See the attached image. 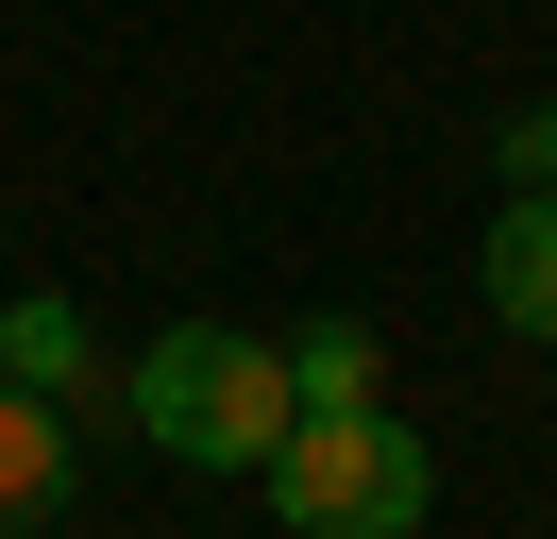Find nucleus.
Returning a JSON list of instances; mask_svg holds the SVG:
<instances>
[{"mask_svg":"<svg viewBox=\"0 0 557 539\" xmlns=\"http://www.w3.org/2000/svg\"><path fill=\"white\" fill-rule=\"evenodd\" d=\"M321 404H388L372 321H305V337H287V422H321Z\"/></svg>","mask_w":557,"mask_h":539,"instance_id":"nucleus-5","label":"nucleus"},{"mask_svg":"<svg viewBox=\"0 0 557 539\" xmlns=\"http://www.w3.org/2000/svg\"><path fill=\"white\" fill-rule=\"evenodd\" d=\"M136 422H152V455H186V472H253L287 438V337H237V321H170L136 354Z\"/></svg>","mask_w":557,"mask_h":539,"instance_id":"nucleus-2","label":"nucleus"},{"mask_svg":"<svg viewBox=\"0 0 557 539\" xmlns=\"http://www.w3.org/2000/svg\"><path fill=\"white\" fill-rule=\"evenodd\" d=\"M253 489H271L287 539H422L440 472H422V438L388 422V404H321V422H287L271 455H253Z\"/></svg>","mask_w":557,"mask_h":539,"instance_id":"nucleus-1","label":"nucleus"},{"mask_svg":"<svg viewBox=\"0 0 557 539\" xmlns=\"http://www.w3.org/2000/svg\"><path fill=\"white\" fill-rule=\"evenodd\" d=\"M69 455H85V404H51V388H0V539L69 523Z\"/></svg>","mask_w":557,"mask_h":539,"instance_id":"nucleus-3","label":"nucleus"},{"mask_svg":"<svg viewBox=\"0 0 557 539\" xmlns=\"http://www.w3.org/2000/svg\"><path fill=\"white\" fill-rule=\"evenodd\" d=\"M507 186H557V101H523V118H507Z\"/></svg>","mask_w":557,"mask_h":539,"instance_id":"nucleus-7","label":"nucleus"},{"mask_svg":"<svg viewBox=\"0 0 557 539\" xmlns=\"http://www.w3.org/2000/svg\"><path fill=\"white\" fill-rule=\"evenodd\" d=\"M473 287H490V321H507V337H557V186H507Z\"/></svg>","mask_w":557,"mask_h":539,"instance_id":"nucleus-4","label":"nucleus"},{"mask_svg":"<svg viewBox=\"0 0 557 539\" xmlns=\"http://www.w3.org/2000/svg\"><path fill=\"white\" fill-rule=\"evenodd\" d=\"M0 388L85 404V321H69V303H0Z\"/></svg>","mask_w":557,"mask_h":539,"instance_id":"nucleus-6","label":"nucleus"}]
</instances>
